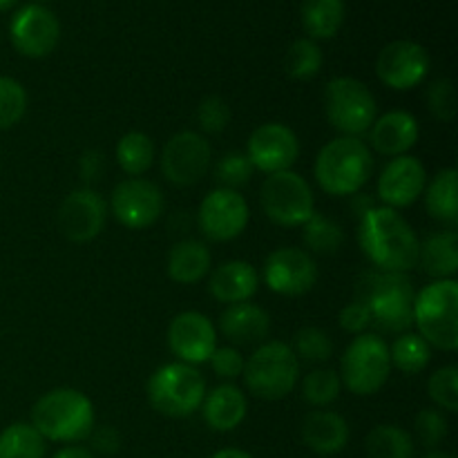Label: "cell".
Wrapping results in <instances>:
<instances>
[{"label":"cell","mask_w":458,"mask_h":458,"mask_svg":"<svg viewBox=\"0 0 458 458\" xmlns=\"http://www.w3.org/2000/svg\"><path fill=\"white\" fill-rule=\"evenodd\" d=\"M358 244L376 271L410 273L419 267V235L398 210L387 206H371L360 215Z\"/></svg>","instance_id":"cell-1"},{"label":"cell","mask_w":458,"mask_h":458,"mask_svg":"<svg viewBox=\"0 0 458 458\" xmlns=\"http://www.w3.org/2000/svg\"><path fill=\"white\" fill-rule=\"evenodd\" d=\"M416 291L407 273L367 271L358 280L353 300L367 309L371 327L385 334H405L414 327Z\"/></svg>","instance_id":"cell-2"},{"label":"cell","mask_w":458,"mask_h":458,"mask_svg":"<svg viewBox=\"0 0 458 458\" xmlns=\"http://www.w3.org/2000/svg\"><path fill=\"white\" fill-rule=\"evenodd\" d=\"M374 173V155L358 137H338L320 148L313 164L316 182L327 195L349 197L360 192Z\"/></svg>","instance_id":"cell-3"},{"label":"cell","mask_w":458,"mask_h":458,"mask_svg":"<svg viewBox=\"0 0 458 458\" xmlns=\"http://www.w3.org/2000/svg\"><path fill=\"white\" fill-rule=\"evenodd\" d=\"M94 405L83 392L58 387L36 401L31 410V425L45 441L81 443L94 429Z\"/></svg>","instance_id":"cell-4"},{"label":"cell","mask_w":458,"mask_h":458,"mask_svg":"<svg viewBox=\"0 0 458 458\" xmlns=\"http://www.w3.org/2000/svg\"><path fill=\"white\" fill-rule=\"evenodd\" d=\"M414 325L419 335L441 352L458 349V282L434 280L414 298Z\"/></svg>","instance_id":"cell-5"},{"label":"cell","mask_w":458,"mask_h":458,"mask_svg":"<svg viewBox=\"0 0 458 458\" xmlns=\"http://www.w3.org/2000/svg\"><path fill=\"white\" fill-rule=\"evenodd\" d=\"M148 403L168 419H186L201 410L206 398V380L199 369L186 362H168L148 378Z\"/></svg>","instance_id":"cell-6"},{"label":"cell","mask_w":458,"mask_h":458,"mask_svg":"<svg viewBox=\"0 0 458 458\" xmlns=\"http://www.w3.org/2000/svg\"><path fill=\"white\" fill-rule=\"evenodd\" d=\"M246 389L262 401H282L295 389L300 360L293 349L280 340L262 343L244 365Z\"/></svg>","instance_id":"cell-7"},{"label":"cell","mask_w":458,"mask_h":458,"mask_svg":"<svg viewBox=\"0 0 458 458\" xmlns=\"http://www.w3.org/2000/svg\"><path fill=\"white\" fill-rule=\"evenodd\" d=\"M392 374L389 347L380 335L360 334L347 344L340 358V383L353 396H374Z\"/></svg>","instance_id":"cell-8"},{"label":"cell","mask_w":458,"mask_h":458,"mask_svg":"<svg viewBox=\"0 0 458 458\" xmlns=\"http://www.w3.org/2000/svg\"><path fill=\"white\" fill-rule=\"evenodd\" d=\"M325 114L331 128L343 137H360L369 132L378 114L376 97L362 81L335 76L325 88Z\"/></svg>","instance_id":"cell-9"},{"label":"cell","mask_w":458,"mask_h":458,"mask_svg":"<svg viewBox=\"0 0 458 458\" xmlns=\"http://www.w3.org/2000/svg\"><path fill=\"white\" fill-rule=\"evenodd\" d=\"M259 206L273 224L284 228L304 226L316 213L313 188L302 174L293 170L273 173L259 188Z\"/></svg>","instance_id":"cell-10"},{"label":"cell","mask_w":458,"mask_h":458,"mask_svg":"<svg viewBox=\"0 0 458 458\" xmlns=\"http://www.w3.org/2000/svg\"><path fill=\"white\" fill-rule=\"evenodd\" d=\"M213 164L208 139L192 130H182L165 141L161 150V173L170 183L188 188L199 183Z\"/></svg>","instance_id":"cell-11"},{"label":"cell","mask_w":458,"mask_h":458,"mask_svg":"<svg viewBox=\"0 0 458 458\" xmlns=\"http://www.w3.org/2000/svg\"><path fill=\"white\" fill-rule=\"evenodd\" d=\"M250 219L249 201L240 191L215 188L201 199L197 210V226L210 242H231L246 231Z\"/></svg>","instance_id":"cell-12"},{"label":"cell","mask_w":458,"mask_h":458,"mask_svg":"<svg viewBox=\"0 0 458 458\" xmlns=\"http://www.w3.org/2000/svg\"><path fill=\"white\" fill-rule=\"evenodd\" d=\"M164 192L155 182L141 177H128L119 182L110 197V213L121 226L141 231L152 226L164 213Z\"/></svg>","instance_id":"cell-13"},{"label":"cell","mask_w":458,"mask_h":458,"mask_svg":"<svg viewBox=\"0 0 458 458\" xmlns=\"http://www.w3.org/2000/svg\"><path fill=\"white\" fill-rule=\"evenodd\" d=\"M58 228L72 244H88L106 228L107 204L94 188L72 191L58 206Z\"/></svg>","instance_id":"cell-14"},{"label":"cell","mask_w":458,"mask_h":458,"mask_svg":"<svg viewBox=\"0 0 458 458\" xmlns=\"http://www.w3.org/2000/svg\"><path fill=\"white\" fill-rule=\"evenodd\" d=\"M429 54L423 45L414 40H394L380 49L376 58V74L380 83L396 92L419 88L429 74Z\"/></svg>","instance_id":"cell-15"},{"label":"cell","mask_w":458,"mask_h":458,"mask_svg":"<svg viewBox=\"0 0 458 458\" xmlns=\"http://www.w3.org/2000/svg\"><path fill=\"white\" fill-rule=\"evenodd\" d=\"M264 284L277 295L286 298H298L309 293L318 282L316 259L302 249L284 246V249L273 250L264 262Z\"/></svg>","instance_id":"cell-16"},{"label":"cell","mask_w":458,"mask_h":458,"mask_svg":"<svg viewBox=\"0 0 458 458\" xmlns=\"http://www.w3.org/2000/svg\"><path fill=\"white\" fill-rule=\"evenodd\" d=\"M9 38L22 56L45 58L56 49L61 38V22L43 4H25L13 13Z\"/></svg>","instance_id":"cell-17"},{"label":"cell","mask_w":458,"mask_h":458,"mask_svg":"<svg viewBox=\"0 0 458 458\" xmlns=\"http://www.w3.org/2000/svg\"><path fill=\"white\" fill-rule=\"evenodd\" d=\"M246 157L255 170L267 174L291 170L300 157L298 134L277 121L258 125L246 143Z\"/></svg>","instance_id":"cell-18"},{"label":"cell","mask_w":458,"mask_h":458,"mask_svg":"<svg viewBox=\"0 0 458 458\" xmlns=\"http://www.w3.org/2000/svg\"><path fill=\"white\" fill-rule=\"evenodd\" d=\"M168 349L186 365L208 362L217 349V329L213 322L199 311H182L168 325Z\"/></svg>","instance_id":"cell-19"},{"label":"cell","mask_w":458,"mask_h":458,"mask_svg":"<svg viewBox=\"0 0 458 458\" xmlns=\"http://www.w3.org/2000/svg\"><path fill=\"white\" fill-rule=\"evenodd\" d=\"M428 186V170L420 159L401 155L389 159L378 177V199L387 208H407L416 204Z\"/></svg>","instance_id":"cell-20"},{"label":"cell","mask_w":458,"mask_h":458,"mask_svg":"<svg viewBox=\"0 0 458 458\" xmlns=\"http://www.w3.org/2000/svg\"><path fill=\"white\" fill-rule=\"evenodd\" d=\"M420 137L419 121L405 110H392L383 116H376L369 128V143L378 155L401 157L416 146Z\"/></svg>","instance_id":"cell-21"},{"label":"cell","mask_w":458,"mask_h":458,"mask_svg":"<svg viewBox=\"0 0 458 458\" xmlns=\"http://www.w3.org/2000/svg\"><path fill=\"white\" fill-rule=\"evenodd\" d=\"M219 331L233 347L262 344L271 334V316L253 302L228 304L219 316Z\"/></svg>","instance_id":"cell-22"},{"label":"cell","mask_w":458,"mask_h":458,"mask_svg":"<svg viewBox=\"0 0 458 458\" xmlns=\"http://www.w3.org/2000/svg\"><path fill=\"white\" fill-rule=\"evenodd\" d=\"M208 289L213 298L226 307L249 302L259 289V273L253 264L244 259H231L210 271Z\"/></svg>","instance_id":"cell-23"},{"label":"cell","mask_w":458,"mask_h":458,"mask_svg":"<svg viewBox=\"0 0 458 458\" xmlns=\"http://www.w3.org/2000/svg\"><path fill=\"white\" fill-rule=\"evenodd\" d=\"M352 429L344 416L331 410H313L302 420V441L320 456H334L347 447Z\"/></svg>","instance_id":"cell-24"},{"label":"cell","mask_w":458,"mask_h":458,"mask_svg":"<svg viewBox=\"0 0 458 458\" xmlns=\"http://www.w3.org/2000/svg\"><path fill=\"white\" fill-rule=\"evenodd\" d=\"M201 414H204L206 425L215 432H233L244 423L249 414V401L237 385L222 383L213 392L206 394L201 403Z\"/></svg>","instance_id":"cell-25"},{"label":"cell","mask_w":458,"mask_h":458,"mask_svg":"<svg viewBox=\"0 0 458 458\" xmlns=\"http://www.w3.org/2000/svg\"><path fill=\"white\" fill-rule=\"evenodd\" d=\"M213 271V255L199 240H182L170 249L165 273L177 284H197Z\"/></svg>","instance_id":"cell-26"},{"label":"cell","mask_w":458,"mask_h":458,"mask_svg":"<svg viewBox=\"0 0 458 458\" xmlns=\"http://www.w3.org/2000/svg\"><path fill=\"white\" fill-rule=\"evenodd\" d=\"M419 267L434 280H454L458 273V233L454 228L432 233L420 244Z\"/></svg>","instance_id":"cell-27"},{"label":"cell","mask_w":458,"mask_h":458,"mask_svg":"<svg viewBox=\"0 0 458 458\" xmlns=\"http://www.w3.org/2000/svg\"><path fill=\"white\" fill-rule=\"evenodd\" d=\"M425 208L437 222L456 226L458 222V173L454 168H443L425 186Z\"/></svg>","instance_id":"cell-28"},{"label":"cell","mask_w":458,"mask_h":458,"mask_svg":"<svg viewBox=\"0 0 458 458\" xmlns=\"http://www.w3.org/2000/svg\"><path fill=\"white\" fill-rule=\"evenodd\" d=\"M300 18L311 40L334 38L344 22V0H302Z\"/></svg>","instance_id":"cell-29"},{"label":"cell","mask_w":458,"mask_h":458,"mask_svg":"<svg viewBox=\"0 0 458 458\" xmlns=\"http://www.w3.org/2000/svg\"><path fill=\"white\" fill-rule=\"evenodd\" d=\"M155 141L148 137L146 132H125L116 143V161H119L121 170L130 177H141L155 164Z\"/></svg>","instance_id":"cell-30"},{"label":"cell","mask_w":458,"mask_h":458,"mask_svg":"<svg viewBox=\"0 0 458 458\" xmlns=\"http://www.w3.org/2000/svg\"><path fill=\"white\" fill-rule=\"evenodd\" d=\"M369 458H414V438L398 425H376L365 438Z\"/></svg>","instance_id":"cell-31"},{"label":"cell","mask_w":458,"mask_h":458,"mask_svg":"<svg viewBox=\"0 0 458 458\" xmlns=\"http://www.w3.org/2000/svg\"><path fill=\"white\" fill-rule=\"evenodd\" d=\"M47 441L31 423H12L0 432V458H45Z\"/></svg>","instance_id":"cell-32"},{"label":"cell","mask_w":458,"mask_h":458,"mask_svg":"<svg viewBox=\"0 0 458 458\" xmlns=\"http://www.w3.org/2000/svg\"><path fill=\"white\" fill-rule=\"evenodd\" d=\"M389 360H392V367H396L403 374L416 376L432 360V347L419 334L405 331V334H398V338L389 347Z\"/></svg>","instance_id":"cell-33"},{"label":"cell","mask_w":458,"mask_h":458,"mask_svg":"<svg viewBox=\"0 0 458 458\" xmlns=\"http://www.w3.org/2000/svg\"><path fill=\"white\" fill-rule=\"evenodd\" d=\"M304 244L316 255H334L343 249L344 231L327 215L313 213L304 224Z\"/></svg>","instance_id":"cell-34"},{"label":"cell","mask_w":458,"mask_h":458,"mask_svg":"<svg viewBox=\"0 0 458 458\" xmlns=\"http://www.w3.org/2000/svg\"><path fill=\"white\" fill-rule=\"evenodd\" d=\"M322 49L316 40L298 38L284 56V72L293 81H311L322 70Z\"/></svg>","instance_id":"cell-35"},{"label":"cell","mask_w":458,"mask_h":458,"mask_svg":"<svg viewBox=\"0 0 458 458\" xmlns=\"http://www.w3.org/2000/svg\"><path fill=\"white\" fill-rule=\"evenodd\" d=\"M340 392H343V383H340L338 371L327 369V367L309 371L302 380V396L311 407H329L331 403L338 401Z\"/></svg>","instance_id":"cell-36"},{"label":"cell","mask_w":458,"mask_h":458,"mask_svg":"<svg viewBox=\"0 0 458 458\" xmlns=\"http://www.w3.org/2000/svg\"><path fill=\"white\" fill-rule=\"evenodd\" d=\"M27 112V89L12 76H0V130H9L22 121Z\"/></svg>","instance_id":"cell-37"},{"label":"cell","mask_w":458,"mask_h":458,"mask_svg":"<svg viewBox=\"0 0 458 458\" xmlns=\"http://www.w3.org/2000/svg\"><path fill=\"white\" fill-rule=\"evenodd\" d=\"M293 353L302 360L313 362V365H322L334 356V343H331L329 334L318 327H304L295 334Z\"/></svg>","instance_id":"cell-38"},{"label":"cell","mask_w":458,"mask_h":458,"mask_svg":"<svg viewBox=\"0 0 458 458\" xmlns=\"http://www.w3.org/2000/svg\"><path fill=\"white\" fill-rule=\"evenodd\" d=\"M255 168L249 161L246 152H226V155L219 157L217 165H215V179H217L219 188H231V191H237V188L246 186L253 177Z\"/></svg>","instance_id":"cell-39"},{"label":"cell","mask_w":458,"mask_h":458,"mask_svg":"<svg viewBox=\"0 0 458 458\" xmlns=\"http://www.w3.org/2000/svg\"><path fill=\"white\" fill-rule=\"evenodd\" d=\"M428 394L438 410L450 414L458 411V369L454 365L441 367L428 380Z\"/></svg>","instance_id":"cell-40"},{"label":"cell","mask_w":458,"mask_h":458,"mask_svg":"<svg viewBox=\"0 0 458 458\" xmlns=\"http://www.w3.org/2000/svg\"><path fill=\"white\" fill-rule=\"evenodd\" d=\"M197 123L204 134L224 132L231 123V106L226 103V98L217 97V94L201 98L199 107H197Z\"/></svg>","instance_id":"cell-41"},{"label":"cell","mask_w":458,"mask_h":458,"mask_svg":"<svg viewBox=\"0 0 458 458\" xmlns=\"http://www.w3.org/2000/svg\"><path fill=\"white\" fill-rule=\"evenodd\" d=\"M414 429L419 441L429 450H434L447 438L450 423H447L445 414L441 410H420L414 419Z\"/></svg>","instance_id":"cell-42"},{"label":"cell","mask_w":458,"mask_h":458,"mask_svg":"<svg viewBox=\"0 0 458 458\" xmlns=\"http://www.w3.org/2000/svg\"><path fill=\"white\" fill-rule=\"evenodd\" d=\"M428 107L438 121L450 123L456 116V89L450 79H437L428 88Z\"/></svg>","instance_id":"cell-43"},{"label":"cell","mask_w":458,"mask_h":458,"mask_svg":"<svg viewBox=\"0 0 458 458\" xmlns=\"http://www.w3.org/2000/svg\"><path fill=\"white\" fill-rule=\"evenodd\" d=\"M210 367H213L215 376L222 380H235L244 374V356L237 347H217L213 352V356L208 358Z\"/></svg>","instance_id":"cell-44"},{"label":"cell","mask_w":458,"mask_h":458,"mask_svg":"<svg viewBox=\"0 0 458 458\" xmlns=\"http://www.w3.org/2000/svg\"><path fill=\"white\" fill-rule=\"evenodd\" d=\"M338 325H340V329L347 331V334L360 335V334H367V329L371 327V320H369V313H367V309L353 300V302L344 304V307L340 309Z\"/></svg>","instance_id":"cell-45"},{"label":"cell","mask_w":458,"mask_h":458,"mask_svg":"<svg viewBox=\"0 0 458 458\" xmlns=\"http://www.w3.org/2000/svg\"><path fill=\"white\" fill-rule=\"evenodd\" d=\"M89 438H92V447L98 452V454L112 456L114 452H119L121 447V437L112 425L94 428L92 434H89Z\"/></svg>","instance_id":"cell-46"},{"label":"cell","mask_w":458,"mask_h":458,"mask_svg":"<svg viewBox=\"0 0 458 458\" xmlns=\"http://www.w3.org/2000/svg\"><path fill=\"white\" fill-rule=\"evenodd\" d=\"M103 168H106V157H103V152L88 150L81 155V161H79L81 179H85L88 183L101 177Z\"/></svg>","instance_id":"cell-47"},{"label":"cell","mask_w":458,"mask_h":458,"mask_svg":"<svg viewBox=\"0 0 458 458\" xmlns=\"http://www.w3.org/2000/svg\"><path fill=\"white\" fill-rule=\"evenodd\" d=\"M52 458H94V454L83 445H67L58 450Z\"/></svg>","instance_id":"cell-48"},{"label":"cell","mask_w":458,"mask_h":458,"mask_svg":"<svg viewBox=\"0 0 458 458\" xmlns=\"http://www.w3.org/2000/svg\"><path fill=\"white\" fill-rule=\"evenodd\" d=\"M210 458H253V456H250L249 452H244V450H237V447H226V450L215 452V454Z\"/></svg>","instance_id":"cell-49"},{"label":"cell","mask_w":458,"mask_h":458,"mask_svg":"<svg viewBox=\"0 0 458 458\" xmlns=\"http://www.w3.org/2000/svg\"><path fill=\"white\" fill-rule=\"evenodd\" d=\"M423 458H456L454 454H447V452H437V450H432L429 452V454H425Z\"/></svg>","instance_id":"cell-50"},{"label":"cell","mask_w":458,"mask_h":458,"mask_svg":"<svg viewBox=\"0 0 458 458\" xmlns=\"http://www.w3.org/2000/svg\"><path fill=\"white\" fill-rule=\"evenodd\" d=\"M18 0H0V12H7V9H12Z\"/></svg>","instance_id":"cell-51"}]
</instances>
